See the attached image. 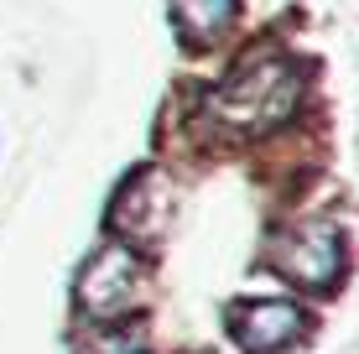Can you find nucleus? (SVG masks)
Here are the masks:
<instances>
[{
    "mask_svg": "<svg viewBox=\"0 0 359 354\" xmlns=\"http://www.w3.org/2000/svg\"><path fill=\"white\" fill-rule=\"evenodd\" d=\"M172 16H177V32L188 47H203V42H219L234 16H240V0H172Z\"/></svg>",
    "mask_w": 359,
    "mask_h": 354,
    "instance_id": "nucleus-5",
    "label": "nucleus"
},
{
    "mask_svg": "<svg viewBox=\"0 0 359 354\" xmlns=\"http://www.w3.org/2000/svg\"><path fill=\"white\" fill-rule=\"evenodd\" d=\"M266 261H271V271H281L297 287H328L344 266V240L328 219H313V224H297L287 235H276Z\"/></svg>",
    "mask_w": 359,
    "mask_h": 354,
    "instance_id": "nucleus-2",
    "label": "nucleus"
},
{
    "mask_svg": "<svg viewBox=\"0 0 359 354\" xmlns=\"http://www.w3.org/2000/svg\"><path fill=\"white\" fill-rule=\"evenodd\" d=\"M79 354H146V344H141V334H130V328H104V334L83 339Z\"/></svg>",
    "mask_w": 359,
    "mask_h": 354,
    "instance_id": "nucleus-6",
    "label": "nucleus"
},
{
    "mask_svg": "<svg viewBox=\"0 0 359 354\" xmlns=\"http://www.w3.org/2000/svg\"><path fill=\"white\" fill-rule=\"evenodd\" d=\"M135 276H141V261H135L130 245L109 240L99 245L79 271V313L83 318H120L130 308V292H135Z\"/></svg>",
    "mask_w": 359,
    "mask_h": 354,
    "instance_id": "nucleus-3",
    "label": "nucleus"
},
{
    "mask_svg": "<svg viewBox=\"0 0 359 354\" xmlns=\"http://www.w3.org/2000/svg\"><path fill=\"white\" fill-rule=\"evenodd\" d=\"M302 100V68L287 53H245L219 89H208V115L229 130H271Z\"/></svg>",
    "mask_w": 359,
    "mask_h": 354,
    "instance_id": "nucleus-1",
    "label": "nucleus"
},
{
    "mask_svg": "<svg viewBox=\"0 0 359 354\" xmlns=\"http://www.w3.org/2000/svg\"><path fill=\"white\" fill-rule=\"evenodd\" d=\"M229 328H234V339H240L250 354H281L307 328V318H302V308L287 302V297H255V302H234Z\"/></svg>",
    "mask_w": 359,
    "mask_h": 354,
    "instance_id": "nucleus-4",
    "label": "nucleus"
}]
</instances>
